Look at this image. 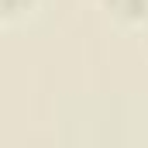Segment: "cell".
Segmentation results:
<instances>
[{"label": "cell", "instance_id": "cell-2", "mask_svg": "<svg viewBox=\"0 0 148 148\" xmlns=\"http://www.w3.org/2000/svg\"><path fill=\"white\" fill-rule=\"evenodd\" d=\"M28 3H31V0H3V14H7V17H14V14L28 10Z\"/></svg>", "mask_w": 148, "mask_h": 148}, {"label": "cell", "instance_id": "cell-1", "mask_svg": "<svg viewBox=\"0 0 148 148\" xmlns=\"http://www.w3.org/2000/svg\"><path fill=\"white\" fill-rule=\"evenodd\" d=\"M103 3L121 21H145L148 17V0H103Z\"/></svg>", "mask_w": 148, "mask_h": 148}]
</instances>
